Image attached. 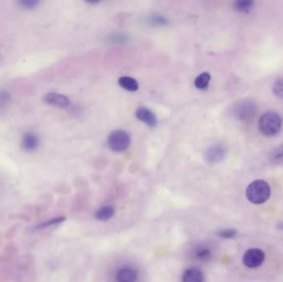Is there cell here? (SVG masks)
Listing matches in <instances>:
<instances>
[{
  "mask_svg": "<svg viewBox=\"0 0 283 282\" xmlns=\"http://www.w3.org/2000/svg\"><path fill=\"white\" fill-rule=\"evenodd\" d=\"M196 256L197 259H199V261H207L211 256V253L209 248L201 247L197 249L196 252Z\"/></svg>",
  "mask_w": 283,
  "mask_h": 282,
  "instance_id": "cell-16",
  "label": "cell"
},
{
  "mask_svg": "<svg viewBox=\"0 0 283 282\" xmlns=\"http://www.w3.org/2000/svg\"><path fill=\"white\" fill-rule=\"evenodd\" d=\"M66 220V218L65 217H57L55 218V219H53V220H48V221H46V222L42 223L40 225H37V228H45V227H50L52 225H58V224H60V223L64 222Z\"/></svg>",
  "mask_w": 283,
  "mask_h": 282,
  "instance_id": "cell-17",
  "label": "cell"
},
{
  "mask_svg": "<svg viewBox=\"0 0 283 282\" xmlns=\"http://www.w3.org/2000/svg\"><path fill=\"white\" fill-rule=\"evenodd\" d=\"M39 146V139L33 133H27L22 139V147L27 152H33Z\"/></svg>",
  "mask_w": 283,
  "mask_h": 282,
  "instance_id": "cell-9",
  "label": "cell"
},
{
  "mask_svg": "<svg viewBox=\"0 0 283 282\" xmlns=\"http://www.w3.org/2000/svg\"><path fill=\"white\" fill-rule=\"evenodd\" d=\"M8 99H9V95L7 92H0V105L7 102Z\"/></svg>",
  "mask_w": 283,
  "mask_h": 282,
  "instance_id": "cell-21",
  "label": "cell"
},
{
  "mask_svg": "<svg viewBox=\"0 0 283 282\" xmlns=\"http://www.w3.org/2000/svg\"><path fill=\"white\" fill-rule=\"evenodd\" d=\"M211 76L207 72L200 74L195 80V86L199 89H206L209 86Z\"/></svg>",
  "mask_w": 283,
  "mask_h": 282,
  "instance_id": "cell-14",
  "label": "cell"
},
{
  "mask_svg": "<svg viewBox=\"0 0 283 282\" xmlns=\"http://www.w3.org/2000/svg\"><path fill=\"white\" fill-rule=\"evenodd\" d=\"M131 138L124 130H115L110 134L108 139V144L110 149L116 152H121L129 148Z\"/></svg>",
  "mask_w": 283,
  "mask_h": 282,
  "instance_id": "cell-3",
  "label": "cell"
},
{
  "mask_svg": "<svg viewBox=\"0 0 283 282\" xmlns=\"http://www.w3.org/2000/svg\"><path fill=\"white\" fill-rule=\"evenodd\" d=\"M21 4L23 7H25V8H33L36 4H37V2L36 1H23L21 2Z\"/></svg>",
  "mask_w": 283,
  "mask_h": 282,
  "instance_id": "cell-22",
  "label": "cell"
},
{
  "mask_svg": "<svg viewBox=\"0 0 283 282\" xmlns=\"http://www.w3.org/2000/svg\"><path fill=\"white\" fill-rule=\"evenodd\" d=\"M138 273L131 267H123L118 270L116 274L117 282H137Z\"/></svg>",
  "mask_w": 283,
  "mask_h": 282,
  "instance_id": "cell-10",
  "label": "cell"
},
{
  "mask_svg": "<svg viewBox=\"0 0 283 282\" xmlns=\"http://www.w3.org/2000/svg\"><path fill=\"white\" fill-rule=\"evenodd\" d=\"M148 22L151 23L152 25H162V26H164V25H167L168 24V21L165 18L159 15L152 16L151 18H149Z\"/></svg>",
  "mask_w": 283,
  "mask_h": 282,
  "instance_id": "cell-19",
  "label": "cell"
},
{
  "mask_svg": "<svg viewBox=\"0 0 283 282\" xmlns=\"http://www.w3.org/2000/svg\"><path fill=\"white\" fill-rule=\"evenodd\" d=\"M204 275L197 268H190L185 271L181 282H204Z\"/></svg>",
  "mask_w": 283,
  "mask_h": 282,
  "instance_id": "cell-11",
  "label": "cell"
},
{
  "mask_svg": "<svg viewBox=\"0 0 283 282\" xmlns=\"http://www.w3.org/2000/svg\"><path fill=\"white\" fill-rule=\"evenodd\" d=\"M114 213H115V210L113 209V207L106 205V206L101 207L98 209L95 213V218L99 221L105 222V221L111 220L113 217Z\"/></svg>",
  "mask_w": 283,
  "mask_h": 282,
  "instance_id": "cell-12",
  "label": "cell"
},
{
  "mask_svg": "<svg viewBox=\"0 0 283 282\" xmlns=\"http://www.w3.org/2000/svg\"><path fill=\"white\" fill-rule=\"evenodd\" d=\"M255 105L248 101L239 103L234 108V114L239 120H246L252 118L255 113Z\"/></svg>",
  "mask_w": 283,
  "mask_h": 282,
  "instance_id": "cell-5",
  "label": "cell"
},
{
  "mask_svg": "<svg viewBox=\"0 0 283 282\" xmlns=\"http://www.w3.org/2000/svg\"><path fill=\"white\" fill-rule=\"evenodd\" d=\"M265 260V254L261 249L252 248L244 254L243 262L249 268H257L260 267Z\"/></svg>",
  "mask_w": 283,
  "mask_h": 282,
  "instance_id": "cell-4",
  "label": "cell"
},
{
  "mask_svg": "<svg viewBox=\"0 0 283 282\" xmlns=\"http://www.w3.org/2000/svg\"><path fill=\"white\" fill-rule=\"evenodd\" d=\"M270 196V186L265 180H255L248 186L246 190L247 198L252 204H263L268 200Z\"/></svg>",
  "mask_w": 283,
  "mask_h": 282,
  "instance_id": "cell-1",
  "label": "cell"
},
{
  "mask_svg": "<svg viewBox=\"0 0 283 282\" xmlns=\"http://www.w3.org/2000/svg\"><path fill=\"white\" fill-rule=\"evenodd\" d=\"M226 152L223 146L215 145L210 146L204 153V159L209 163H218L221 162L226 157Z\"/></svg>",
  "mask_w": 283,
  "mask_h": 282,
  "instance_id": "cell-6",
  "label": "cell"
},
{
  "mask_svg": "<svg viewBox=\"0 0 283 282\" xmlns=\"http://www.w3.org/2000/svg\"><path fill=\"white\" fill-rule=\"evenodd\" d=\"M135 114L139 120L146 123L147 126H149L151 128H154L157 126V119L156 115L147 108H139L137 110Z\"/></svg>",
  "mask_w": 283,
  "mask_h": 282,
  "instance_id": "cell-8",
  "label": "cell"
},
{
  "mask_svg": "<svg viewBox=\"0 0 283 282\" xmlns=\"http://www.w3.org/2000/svg\"><path fill=\"white\" fill-rule=\"evenodd\" d=\"M218 234L221 238L230 239V238H235L237 235V231L233 228H228V229L221 230Z\"/></svg>",
  "mask_w": 283,
  "mask_h": 282,
  "instance_id": "cell-20",
  "label": "cell"
},
{
  "mask_svg": "<svg viewBox=\"0 0 283 282\" xmlns=\"http://www.w3.org/2000/svg\"><path fill=\"white\" fill-rule=\"evenodd\" d=\"M273 92L277 96L283 99V78L278 79L274 83Z\"/></svg>",
  "mask_w": 283,
  "mask_h": 282,
  "instance_id": "cell-18",
  "label": "cell"
},
{
  "mask_svg": "<svg viewBox=\"0 0 283 282\" xmlns=\"http://www.w3.org/2000/svg\"><path fill=\"white\" fill-rule=\"evenodd\" d=\"M118 85L128 91L135 92L139 89V83L135 79L129 76H123L118 79Z\"/></svg>",
  "mask_w": 283,
  "mask_h": 282,
  "instance_id": "cell-13",
  "label": "cell"
},
{
  "mask_svg": "<svg viewBox=\"0 0 283 282\" xmlns=\"http://www.w3.org/2000/svg\"><path fill=\"white\" fill-rule=\"evenodd\" d=\"M259 129L266 136H274L280 131L282 127V119L278 113L267 112L260 118Z\"/></svg>",
  "mask_w": 283,
  "mask_h": 282,
  "instance_id": "cell-2",
  "label": "cell"
},
{
  "mask_svg": "<svg viewBox=\"0 0 283 282\" xmlns=\"http://www.w3.org/2000/svg\"><path fill=\"white\" fill-rule=\"evenodd\" d=\"M43 100L48 105L57 107L66 108L70 105V100L67 97L57 93H48L43 97Z\"/></svg>",
  "mask_w": 283,
  "mask_h": 282,
  "instance_id": "cell-7",
  "label": "cell"
},
{
  "mask_svg": "<svg viewBox=\"0 0 283 282\" xmlns=\"http://www.w3.org/2000/svg\"><path fill=\"white\" fill-rule=\"evenodd\" d=\"M253 4H254L253 1H248V0L236 1L234 4H233V8H235L236 10L239 11V12L247 13L248 11L251 9Z\"/></svg>",
  "mask_w": 283,
  "mask_h": 282,
  "instance_id": "cell-15",
  "label": "cell"
}]
</instances>
